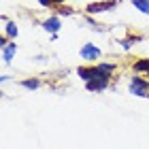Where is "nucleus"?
Returning <instances> with one entry per match:
<instances>
[{
    "mask_svg": "<svg viewBox=\"0 0 149 149\" xmlns=\"http://www.w3.org/2000/svg\"><path fill=\"white\" fill-rule=\"evenodd\" d=\"M124 0H96V2H90L83 6V13L85 15H100V13H109L115 11V6H119Z\"/></svg>",
    "mask_w": 149,
    "mask_h": 149,
    "instance_id": "1",
    "label": "nucleus"
},
{
    "mask_svg": "<svg viewBox=\"0 0 149 149\" xmlns=\"http://www.w3.org/2000/svg\"><path fill=\"white\" fill-rule=\"evenodd\" d=\"M128 92L139 98H149V79H145L143 74H132L128 81Z\"/></svg>",
    "mask_w": 149,
    "mask_h": 149,
    "instance_id": "2",
    "label": "nucleus"
},
{
    "mask_svg": "<svg viewBox=\"0 0 149 149\" xmlns=\"http://www.w3.org/2000/svg\"><path fill=\"white\" fill-rule=\"evenodd\" d=\"M79 56L83 58V62H87V64H98V60L102 58V49L96 47L94 43H83V47L79 49Z\"/></svg>",
    "mask_w": 149,
    "mask_h": 149,
    "instance_id": "3",
    "label": "nucleus"
},
{
    "mask_svg": "<svg viewBox=\"0 0 149 149\" xmlns=\"http://www.w3.org/2000/svg\"><path fill=\"white\" fill-rule=\"evenodd\" d=\"M79 74V79L83 81H92V79H96V77H100V74H107V72H102L100 70V66L98 64H83V66H77V70H74Z\"/></svg>",
    "mask_w": 149,
    "mask_h": 149,
    "instance_id": "4",
    "label": "nucleus"
},
{
    "mask_svg": "<svg viewBox=\"0 0 149 149\" xmlns=\"http://www.w3.org/2000/svg\"><path fill=\"white\" fill-rule=\"evenodd\" d=\"M111 79H113V74H100V77L92 79V81H85V90L94 92V94L96 92H104V90H109Z\"/></svg>",
    "mask_w": 149,
    "mask_h": 149,
    "instance_id": "5",
    "label": "nucleus"
},
{
    "mask_svg": "<svg viewBox=\"0 0 149 149\" xmlns=\"http://www.w3.org/2000/svg\"><path fill=\"white\" fill-rule=\"evenodd\" d=\"M43 30L49 32V34H56V32H60V28H62V19H60V15H49L47 19H43Z\"/></svg>",
    "mask_w": 149,
    "mask_h": 149,
    "instance_id": "6",
    "label": "nucleus"
},
{
    "mask_svg": "<svg viewBox=\"0 0 149 149\" xmlns=\"http://www.w3.org/2000/svg\"><path fill=\"white\" fill-rule=\"evenodd\" d=\"M141 40H143V34H128V36H124V38H117V45H119L124 51H130L136 43H141Z\"/></svg>",
    "mask_w": 149,
    "mask_h": 149,
    "instance_id": "7",
    "label": "nucleus"
},
{
    "mask_svg": "<svg viewBox=\"0 0 149 149\" xmlns=\"http://www.w3.org/2000/svg\"><path fill=\"white\" fill-rule=\"evenodd\" d=\"M81 26H85V28H90L92 32H107V30H109V28H107V26L98 24L96 19L92 17V15H85V13H83V19H81Z\"/></svg>",
    "mask_w": 149,
    "mask_h": 149,
    "instance_id": "8",
    "label": "nucleus"
},
{
    "mask_svg": "<svg viewBox=\"0 0 149 149\" xmlns=\"http://www.w3.org/2000/svg\"><path fill=\"white\" fill-rule=\"evenodd\" d=\"M0 49H2V62L4 64H11L13 62V58H15V53H17V43L15 40H11L9 45H4V47H0Z\"/></svg>",
    "mask_w": 149,
    "mask_h": 149,
    "instance_id": "9",
    "label": "nucleus"
},
{
    "mask_svg": "<svg viewBox=\"0 0 149 149\" xmlns=\"http://www.w3.org/2000/svg\"><path fill=\"white\" fill-rule=\"evenodd\" d=\"M132 70L136 74H149V58H139L132 62Z\"/></svg>",
    "mask_w": 149,
    "mask_h": 149,
    "instance_id": "10",
    "label": "nucleus"
},
{
    "mask_svg": "<svg viewBox=\"0 0 149 149\" xmlns=\"http://www.w3.org/2000/svg\"><path fill=\"white\" fill-rule=\"evenodd\" d=\"M19 85L24 87V90H28V92H36L40 85H43V81H40L38 77H28V79H22L19 81Z\"/></svg>",
    "mask_w": 149,
    "mask_h": 149,
    "instance_id": "11",
    "label": "nucleus"
},
{
    "mask_svg": "<svg viewBox=\"0 0 149 149\" xmlns=\"http://www.w3.org/2000/svg\"><path fill=\"white\" fill-rule=\"evenodd\" d=\"M2 26H4V36L6 38H11V40H15L17 36H19V28H17V24L15 22H2Z\"/></svg>",
    "mask_w": 149,
    "mask_h": 149,
    "instance_id": "12",
    "label": "nucleus"
},
{
    "mask_svg": "<svg viewBox=\"0 0 149 149\" xmlns=\"http://www.w3.org/2000/svg\"><path fill=\"white\" fill-rule=\"evenodd\" d=\"M130 4L143 15H149V0H130Z\"/></svg>",
    "mask_w": 149,
    "mask_h": 149,
    "instance_id": "13",
    "label": "nucleus"
},
{
    "mask_svg": "<svg viewBox=\"0 0 149 149\" xmlns=\"http://www.w3.org/2000/svg\"><path fill=\"white\" fill-rule=\"evenodd\" d=\"M77 13V9H72V6H68V4H62V6H58L56 9V15H60V17H70V15H74Z\"/></svg>",
    "mask_w": 149,
    "mask_h": 149,
    "instance_id": "14",
    "label": "nucleus"
},
{
    "mask_svg": "<svg viewBox=\"0 0 149 149\" xmlns=\"http://www.w3.org/2000/svg\"><path fill=\"white\" fill-rule=\"evenodd\" d=\"M98 66H100V70L107 72V74H113L115 70H117V64H115V62H102V60H100Z\"/></svg>",
    "mask_w": 149,
    "mask_h": 149,
    "instance_id": "15",
    "label": "nucleus"
},
{
    "mask_svg": "<svg viewBox=\"0 0 149 149\" xmlns=\"http://www.w3.org/2000/svg\"><path fill=\"white\" fill-rule=\"evenodd\" d=\"M36 2L43 6V9H53V4H51V0H36Z\"/></svg>",
    "mask_w": 149,
    "mask_h": 149,
    "instance_id": "16",
    "label": "nucleus"
},
{
    "mask_svg": "<svg viewBox=\"0 0 149 149\" xmlns=\"http://www.w3.org/2000/svg\"><path fill=\"white\" fill-rule=\"evenodd\" d=\"M49 40H51V43H56V40H58V32H56V34H49Z\"/></svg>",
    "mask_w": 149,
    "mask_h": 149,
    "instance_id": "17",
    "label": "nucleus"
}]
</instances>
